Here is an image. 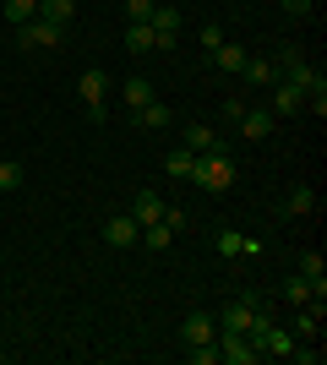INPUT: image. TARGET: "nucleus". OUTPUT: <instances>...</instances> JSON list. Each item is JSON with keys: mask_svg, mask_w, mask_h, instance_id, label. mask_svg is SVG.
Listing matches in <instances>:
<instances>
[{"mask_svg": "<svg viewBox=\"0 0 327 365\" xmlns=\"http://www.w3.org/2000/svg\"><path fill=\"white\" fill-rule=\"evenodd\" d=\"M246 338H251V349L262 354V360H267V354L279 360V354H289V349H295V333H289V327H273V317L262 311V300H256V311H251Z\"/></svg>", "mask_w": 327, "mask_h": 365, "instance_id": "obj_1", "label": "nucleus"}, {"mask_svg": "<svg viewBox=\"0 0 327 365\" xmlns=\"http://www.w3.org/2000/svg\"><path fill=\"white\" fill-rule=\"evenodd\" d=\"M191 180L202 185V191H213V197H224L234 185V158L224 153V142H218L213 153H197V169H191Z\"/></svg>", "mask_w": 327, "mask_h": 365, "instance_id": "obj_2", "label": "nucleus"}, {"mask_svg": "<svg viewBox=\"0 0 327 365\" xmlns=\"http://www.w3.org/2000/svg\"><path fill=\"white\" fill-rule=\"evenodd\" d=\"M142 240V224L131 213H109L104 218V245H115V251H131V245Z\"/></svg>", "mask_w": 327, "mask_h": 365, "instance_id": "obj_3", "label": "nucleus"}, {"mask_svg": "<svg viewBox=\"0 0 327 365\" xmlns=\"http://www.w3.org/2000/svg\"><path fill=\"white\" fill-rule=\"evenodd\" d=\"M61 38H66V28L44 22V16H33V22L16 28V44H22V49H49V44H61Z\"/></svg>", "mask_w": 327, "mask_h": 365, "instance_id": "obj_4", "label": "nucleus"}, {"mask_svg": "<svg viewBox=\"0 0 327 365\" xmlns=\"http://www.w3.org/2000/svg\"><path fill=\"white\" fill-rule=\"evenodd\" d=\"M147 28H153V44L158 49H175V44H180V11H175V6H153Z\"/></svg>", "mask_w": 327, "mask_h": 365, "instance_id": "obj_5", "label": "nucleus"}, {"mask_svg": "<svg viewBox=\"0 0 327 365\" xmlns=\"http://www.w3.org/2000/svg\"><path fill=\"white\" fill-rule=\"evenodd\" d=\"M77 93H82V104H88V115H93V120H104V93H109V76L98 71V66L77 76Z\"/></svg>", "mask_w": 327, "mask_h": 365, "instance_id": "obj_6", "label": "nucleus"}, {"mask_svg": "<svg viewBox=\"0 0 327 365\" xmlns=\"http://www.w3.org/2000/svg\"><path fill=\"white\" fill-rule=\"evenodd\" d=\"M213 344H218V360H229V365H256V360H262V354L251 349L246 333H218Z\"/></svg>", "mask_w": 327, "mask_h": 365, "instance_id": "obj_7", "label": "nucleus"}, {"mask_svg": "<svg viewBox=\"0 0 327 365\" xmlns=\"http://www.w3.org/2000/svg\"><path fill=\"white\" fill-rule=\"evenodd\" d=\"M251 311H256V294H240L234 305H224V317H218V333H246V327H251Z\"/></svg>", "mask_w": 327, "mask_h": 365, "instance_id": "obj_8", "label": "nucleus"}, {"mask_svg": "<svg viewBox=\"0 0 327 365\" xmlns=\"http://www.w3.org/2000/svg\"><path fill=\"white\" fill-rule=\"evenodd\" d=\"M240 76H246L251 88H273V82H279V61H273V55H246Z\"/></svg>", "mask_w": 327, "mask_h": 365, "instance_id": "obj_9", "label": "nucleus"}, {"mask_svg": "<svg viewBox=\"0 0 327 365\" xmlns=\"http://www.w3.org/2000/svg\"><path fill=\"white\" fill-rule=\"evenodd\" d=\"M170 120H175V109L158 104V98H147L142 109H131V125H137V131H164Z\"/></svg>", "mask_w": 327, "mask_h": 365, "instance_id": "obj_10", "label": "nucleus"}, {"mask_svg": "<svg viewBox=\"0 0 327 365\" xmlns=\"http://www.w3.org/2000/svg\"><path fill=\"white\" fill-rule=\"evenodd\" d=\"M267 93H273V104H267L273 115H300V109H306V93H300V88H289V82H273Z\"/></svg>", "mask_w": 327, "mask_h": 365, "instance_id": "obj_11", "label": "nucleus"}, {"mask_svg": "<svg viewBox=\"0 0 327 365\" xmlns=\"http://www.w3.org/2000/svg\"><path fill=\"white\" fill-rule=\"evenodd\" d=\"M180 338H186V344H207V338H218V322L207 317V311H191V317L180 322Z\"/></svg>", "mask_w": 327, "mask_h": 365, "instance_id": "obj_12", "label": "nucleus"}, {"mask_svg": "<svg viewBox=\"0 0 327 365\" xmlns=\"http://www.w3.org/2000/svg\"><path fill=\"white\" fill-rule=\"evenodd\" d=\"M300 278L311 284V294H316V300H327V262L316 257V251H306V257H300Z\"/></svg>", "mask_w": 327, "mask_h": 365, "instance_id": "obj_13", "label": "nucleus"}, {"mask_svg": "<svg viewBox=\"0 0 327 365\" xmlns=\"http://www.w3.org/2000/svg\"><path fill=\"white\" fill-rule=\"evenodd\" d=\"M279 82H289V88H300V93H311V88H322L327 76L316 71V66H306V61H300V66H284V76H279Z\"/></svg>", "mask_w": 327, "mask_h": 365, "instance_id": "obj_14", "label": "nucleus"}, {"mask_svg": "<svg viewBox=\"0 0 327 365\" xmlns=\"http://www.w3.org/2000/svg\"><path fill=\"white\" fill-rule=\"evenodd\" d=\"M131 218H137V224H158V218H164V197H158V191H137Z\"/></svg>", "mask_w": 327, "mask_h": 365, "instance_id": "obj_15", "label": "nucleus"}, {"mask_svg": "<svg viewBox=\"0 0 327 365\" xmlns=\"http://www.w3.org/2000/svg\"><path fill=\"white\" fill-rule=\"evenodd\" d=\"M267 131H273V109H246V115H240V137L262 142Z\"/></svg>", "mask_w": 327, "mask_h": 365, "instance_id": "obj_16", "label": "nucleus"}, {"mask_svg": "<svg viewBox=\"0 0 327 365\" xmlns=\"http://www.w3.org/2000/svg\"><path fill=\"white\" fill-rule=\"evenodd\" d=\"M125 49H131V55H147V49H158L153 44V28H147V22H125V38H120Z\"/></svg>", "mask_w": 327, "mask_h": 365, "instance_id": "obj_17", "label": "nucleus"}, {"mask_svg": "<svg viewBox=\"0 0 327 365\" xmlns=\"http://www.w3.org/2000/svg\"><path fill=\"white\" fill-rule=\"evenodd\" d=\"M284 213H289V218H306V213H316V191H311V185H295V191L284 197Z\"/></svg>", "mask_w": 327, "mask_h": 365, "instance_id": "obj_18", "label": "nucleus"}, {"mask_svg": "<svg viewBox=\"0 0 327 365\" xmlns=\"http://www.w3.org/2000/svg\"><path fill=\"white\" fill-rule=\"evenodd\" d=\"M207 61H213L218 71H229V76H234L240 66H246V44H218L213 55H207Z\"/></svg>", "mask_w": 327, "mask_h": 365, "instance_id": "obj_19", "label": "nucleus"}, {"mask_svg": "<svg viewBox=\"0 0 327 365\" xmlns=\"http://www.w3.org/2000/svg\"><path fill=\"white\" fill-rule=\"evenodd\" d=\"M38 16L55 22V28H66V22L77 16V0H38Z\"/></svg>", "mask_w": 327, "mask_h": 365, "instance_id": "obj_20", "label": "nucleus"}, {"mask_svg": "<svg viewBox=\"0 0 327 365\" xmlns=\"http://www.w3.org/2000/svg\"><path fill=\"white\" fill-rule=\"evenodd\" d=\"M120 93H125V109H142L153 98V82H147V76H131V82H120Z\"/></svg>", "mask_w": 327, "mask_h": 365, "instance_id": "obj_21", "label": "nucleus"}, {"mask_svg": "<svg viewBox=\"0 0 327 365\" xmlns=\"http://www.w3.org/2000/svg\"><path fill=\"white\" fill-rule=\"evenodd\" d=\"M164 169H170L175 180H191V169H197V153H191V148H175L170 158H164Z\"/></svg>", "mask_w": 327, "mask_h": 365, "instance_id": "obj_22", "label": "nucleus"}, {"mask_svg": "<svg viewBox=\"0 0 327 365\" xmlns=\"http://www.w3.org/2000/svg\"><path fill=\"white\" fill-rule=\"evenodd\" d=\"M142 245H147V251H170V245H175V229L170 224H142Z\"/></svg>", "mask_w": 327, "mask_h": 365, "instance_id": "obj_23", "label": "nucleus"}, {"mask_svg": "<svg viewBox=\"0 0 327 365\" xmlns=\"http://www.w3.org/2000/svg\"><path fill=\"white\" fill-rule=\"evenodd\" d=\"M284 300H289V305H311L316 294H311V284H306L300 273H289V278H284Z\"/></svg>", "mask_w": 327, "mask_h": 365, "instance_id": "obj_24", "label": "nucleus"}, {"mask_svg": "<svg viewBox=\"0 0 327 365\" xmlns=\"http://www.w3.org/2000/svg\"><path fill=\"white\" fill-rule=\"evenodd\" d=\"M186 148H191V153H213V148H218L213 125H186Z\"/></svg>", "mask_w": 327, "mask_h": 365, "instance_id": "obj_25", "label": "nucleus"}, {"mask_svg": "<svg viewBox=\"0 0 327 365\" xmlns=\"http://www.w3.org/2000/svg\"><path fill=\"white\" fill-rule=\"evenodd\" d=\"M33 16H38V0H6V22H11V28H22Z\"/></svg>", "mask_w": 327, "mask_h": 365, "instance_id": "obj_26", "label": "nucleus"}, {"mask_svg": "<svg viewBox=\"0 0 327 365\" xmlns=\"http://www.w3.org/2000/svg\"><path fill=\"white\" fill-rule=\"evenodd\" d=\"M186 360L191 365H218V344L207 338V344H186Z\"/></svg>", "mask_w": 327, "mask_h": 365, "instance_id": "obj_27", "label": "nucleus"}, {"mask_svg": "<svg viewBox=\"0 0 327 365\" xmlns=\"http://www.w3.org/2000/svg\"><path fill=\"white\" fill-rule=\"evenodd\" d=\"M218 251H224V257H240V251H246V235L224 229V235H218Z\"/></svg>", "mask_w": 327, "mask_h": 365, "instance_id": "obj_28", "label": "nucleus"}, {"mask_svg": "<svg viewBox=\"0 0 327 365\" xmlns=\"http://www.w3.org/2000/svg\"><path fill=\"white\" fill-rule=\"evenodd\" d=\"M153 6H158V0H125V16H131V22H147Z\"/></svg>", "mask_w": 327, "mask_h": 365, "instance_id": "obj_29", "label": "nucleus"}, {"mask_svg": "<svg viewBox=\"0 0 327 365\" xmlns=\"http://www.w3.org/2000/svg\"><path fill=\"white\" fill-rule=\"evenodd\" d=\"M22 185V164H0V191H16Z\"/></svg>", "mask_w": 327, "mask_h": 365, "instance_id": "obj_30", "label": "nucleus"}, {"mask_svg": "<svg viewBox=\"0 0 327 365\" xmlns=\"http://www.w3.org/2000/svg\"><path fill=\"white\" fill-rule=\"evenodd\" d=\"M158 224H170L175 235H180V229H186V207H170V202H164V218H158Z\"/></svg>", "mask_w": 327, "mask_h": 365, "instance_id": "obj_31", "label": "nucleus"}, {"mask_svg": "<svg viewBox=\"0 0 327 365\" xmlns=\"http://www.w3.org/2000/svg\"><path fill=\"white\" fill-rule=\"evenodd\" d=\"M218 44H224V28H218V22H207V28H202V49H207V55H213Z\"/></svg>", "mask_w": 327, "mask_h": 365, "instance_id": "obj_32", "label": "nucleus"}, {"mask_svg": "<svg viewBox=\"0 0 327 365\" xmlns=\"http://www.w3.org/2000/svg\"><path fill=\"white\" fill-rule=\"evenodd\" d=\"M300 61H306V55H300V44H284V49H279V76H284V66H300Z\"/></svg>", "mask_w": 327, "mask_h": 365, "instance_id": "obj_33", "label": "nucleus"}, {"mask_svg": "<svg viewBox=\"0 0 327 365\" xmlns=\"http://www.w3.org/2000/svg\"><path fill=\"white\" fill-rule=\"evenodd\" d=\"M240 115H246V98H224V120L240 125Z\"/></svg>", "mask_w": 327, "mask_h": 365, "instance_id": "obj_34", "label": "nucleus"}, {"mask_svg": "<svg viewBox=\"0 0 327 365\" xmlns=\"http://www.w3.org/2000/svg\"><path fill=\"white\" fill-rule=\"evenodd\" d=\"M289 354H295L300 365H322V349H289Z\"/></svg>", "mask_w": 327, "mask_h": 365, "instance_id": "obj_35", "label": "nucleus"}, {"mask_svg": "<svg viewBox=\"0 0 327 365\" xmlns=\"http://www.w3.org/2000/svg\"><path fill=\"white\" fill-rule=\"evenodd\" d=\"M0 202H6V191H0Z\"/></svg>", "mask_w": 327, "mask_h": 365, "instance_id": "obj_36", "label": "nucleus"}]
</instances>
